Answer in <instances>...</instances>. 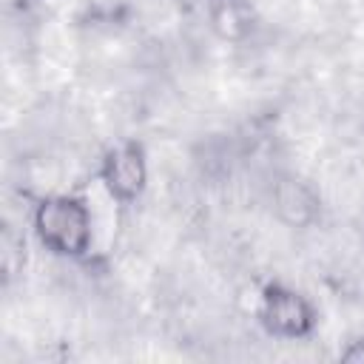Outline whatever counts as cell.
Instances as JSON below:
<instances>
[{"label":"cell","mask_w":364,"mask_h":364,"mask_svg":"<svg viewBox=\"0 0 364 364\" xmlns=\"http://www.w3.org/2000/svg\"><path fill=\"white\" fill-rule=\"evenodd\" d=\"M37 225L43 239L60 253H80L88 242V216L71 199H51L40 208Z\"/></svg>","instance_id":"obj_1"},{"label":"cell","mask_w":364,"mask_h":364,"mask_svg":"<svg viewBox=\"0 0 364 364\" xmlns=\"http://www.w3.org/2000/svg\"><path fill=\"white\" fill-rule=\"evenodd\" d=\"M264 321L270 330H276L282 336H301L310 327V310L304 307V301L299 296L273 290L264 299Z\"/></svg>","instance_id":"obj_2"},{"label":"cell","mask_w":364,"mask_h":364,"mask_svg":"<svg viewBox=\"0 0 364 364\" xmlns=\"http://www.w3.org/2000/svg\"><path fill=\"white\" fill-rule=\"evenodd\" d=\"M108 179H111V188L122 196H131L139 191L142 185V162H139V154L134 148H125L119 154L111 156V165H108Z\"/></svg>","instance_id":"obj_3"}]
</instances>
